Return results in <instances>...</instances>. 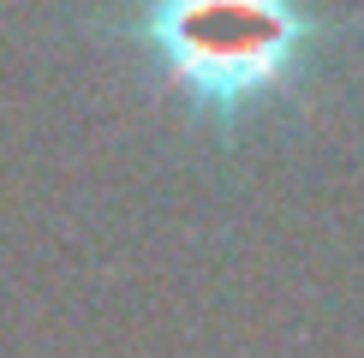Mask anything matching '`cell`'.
<instances>
[{
    "mask_svg": "<svg viewBox=\"0 0 364 358\" xmlns=\"http://www.w3.org/2000/svg\"><path fill=\"white\" fill-rule=\"evenodd\" d=\"M126 36L156 84L215 131L299 102L328 42L305 0H132Z\"/></svg>",
    "mask_w": 364,
    "mask_h": 358,
    "instance_id": "1",
    "label": "cell"
}]
</instances>
